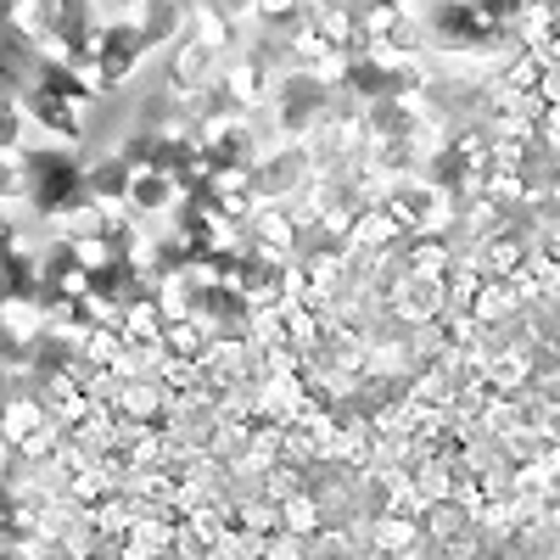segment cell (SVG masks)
Segmentation results:
<instances>
[]
</instances>
